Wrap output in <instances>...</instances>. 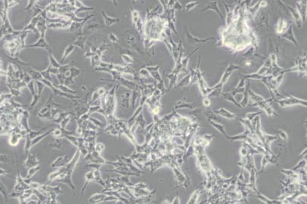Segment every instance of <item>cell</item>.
Returning a JSON list of instances; mask_svg holds the SVG:
<instances>
[{
	"label": "cell",
	"instance_id": "6da1fadb",
	"mask_svg": "<svg viewBox=\"0 0 307 204\" xmlns=\"http://www.w3.org/2000/svg\"><path fill=\"white\" fill-rule=\"evenodd\" d=\"M80 155V151L77 149L75 155L70 159V161L64 166V167H61V174L58 176V177L55 181L64 183V184H67V186H70L72 190H75V185L72 182L71 177H72V174L74 172V168H75L76 165L78 163V161L79 160Z\"/></svg>",
	"mask_w": 307,
	"mask_h": 204
},
{
	"label": "cell",
	"instance_id": "bcb514c9",
	"mask_svg": "<svg viewBox=\"0 0 307 204\" xmlns=\"http://www.w3.org/2000/svg\"><path fill=\"white\" fill-rule=\"evenodd\" d=\"M171 204H180V199L178 197V196H177L176 197H175V199L173 200V201L171 203Z\"/></svg>",
	"mask_w": 307,
	"mask_h": 204
},
{
	"label": "cell",
	"instance_id": "8992f818",
	"mask_svg": "<svg viewBox=\"0 0 307 204\" xmlns=\"http://www.w3.org/2000/svg\"><path fill=\"white\" fill-rule=\"evenodd\" d=\"M289 99H283L281 101H277L279 103V104L281 105L282 107H288V106H292L296 104H301L304 106L306 105V102L303 101V100L299 99L297 98H295L292 96H289Z\"/></svg>",
	"mask_w": 307,
	"mask_h": 204
},
{
	"label": "cell",
	"instance_id": "4dcf8cb0",
	"mask_svg": "<svg viewBox=\"0 0 307 204\" xmlns=\"http://www.w3.org/2000/svg\"><path fill=\"white\" fill-rule=\"evenodd\" d=\"M88 120H89L90 122H92V123H93L95 126H96L97 128H99V129H102V130H103V129L105 128V126L104 125V124L102 123V122H100V120H97L96 119L93 118V117L90 116Z\"/></svg>",
	"mask_w": 307,
	"mask_h": 204
},
{
	"label": "cell",
	"instance_id": "7a4b0ae2",
	"mask_svg": "<svg viewBox=\"0 0 307 204\" xmlns=\"http://www.w3.org/2000/svg\"><path fill=\"white\" fill-rule=\"evenodd\" d=\"M82 70L78 69L76 66H72L69 69V70L65 74V80H64V85L67 86H70V85H73L74 84V79H75L76 77H77L80 74V73Z\"/></svg>",
	"mask_w": 307,
	"mask_h": 204
},
{
	"label": "cell",
	"instance_id": "ba28073f",
	"mask_svg": "<svg viewBox=\"0 0 307 204\" xmlns=\"http://www.w3.org/2000/svg\"><path fill=\"white\" fill-rule=\"evenodd\" d=\"M39 164H40V161L38 160L37 158H36L34 155H32V154L28 153L27 155L26 160L25 161V162H24V166L29 169L39 165Z\"/></svg>",
	"mask_w": 307,
	"mask_h": 204
},
{
	"label": "cell",
	"instance_id": "603a6c76",
	"mask_svg": "<svg viewBox=\"0 0 307 204\" xmlns=\"http://www.w3.org/2000/svg\"><path fill=\"white\" fill-rule=\"evenodd\" d=\"M90 59H91V67L93 69H95L96 68V67H100V64H101V62L102 61V57L99 56V55L96 54H95L94 56H93V58H90Z\"/></svg>",
	"mask_w": 307,
	"mask_h": 204
},
{
	"label": "cell",
	"instance_id": "4fadbf2b",
	"mask_svg": "<svg viewBox=\"0 0 307 204\" xmlns=\"http://www.w3.org/2000/svg\"><path fill=\"white\" fill-rule=\"evenodd\" d=\"M141 86H139L138 88L135 89L132 93V95H131V110H134L135 103H136V101L138 99H140L141 96Z\"/></svg>",
	"mask_w": 307,
	"mask_h": 204
},
{
	"label": "cell",
	"instance_id": "f1b7e54d",
	"mask_svg": "<svg viewBox=\"0 0 307 204\" xmlns=\"http://www.w3.org/2000/svg\"><path fill=\"white\" fill-rule=\"evenodd\" d=\"M209 122L212 124V125L213 126L214 128H216V129L218 131V132H222L223 133V135L225 136V138H228V135L226 134L225 132V130H224V126H223V125H220V124H218V123H216V122H213V121H211V120H209Z\"/></svg>",
	"mask_w": 307,
	"mask_h": 204
},
{
	"label": "cell",
	"instance_id": "9c48e42d",
	"mask_svg": "<svg viewBox=\"0 0 307 204\" xmlns=\"http://www.w3.org/2000/svg\"><path fill=\"white\" fill-rule=\"evenodd\" d=\"M70 159H69V157L67 155H65V156H60L58 157L56 160L54 161L53 162L51 163V166L52 167H56V168H61L67 165L69 161H70Z\"/></svg>",
	"mask_w": 307,
	"mask_h": 204
},
{
	"label": "cell",
	"instance_id": "74e56055",
	"mask_svg": "<svg viewBox=\"0 0 307 204\" xmlns=\"http://www.w3.org/2000/svg\"><path fill=\"white\" fill-rule=\"evenodd\" d=\"M131 17H132L133 25H135V24L136 23L137 21L141 17H140L139 13H138L137 10H135V9H131Z\"/></svg>",
	"mask_w": 307,
	"mask_h": 204
},
{
	"label": "cell",
	"instance_id": "1f68e13d",
	"mask_svg": "<svg viewBox=\"0 0 307 204\" xmlns=\"http://www.w3.org/2000/svg\"><path fill=\"white\" fill-rule=\"evenodd\" d=\"M121 57H122V59L123 61L125 62V64H131L134 63V59L131 57V55H129L128 54H121Z\"/></svg>",
	"mask_w": 307,
	"mask_h": 204
},
{
	"label": "cell",
	"instance_id": "d6986e66",
	"mask_svg": "<svg viewBox=\"0 0 307 204\" xmlns=\"http://www.w3.org/2000/svg\"><path fill=\"white\" fill-rule=\"evenodd\" d=\"M216 113L219 114V115H221L222 116L225 117V118H227L228 119H236V115H235V114H234V113H232V112L228 111V110H226L224 108H221V109H219V110H216Z\"/></svg>",
	"mask_w": 307,
	"mask_h": 204
},
{
	"label": "cell",
	"instance_id": "60d3db41",
	"mask_svg": "<svg viewBox=\"0 0 307 204\" xmlns=\"http://www.w3.org/2000/svg\"><path fill=\"white\" fill-rule=\"evenodd\" d=\"M104 149H105V145L102 143H96V145H95V151L98 152V153L101 154V152L103 151Z\"/></svg>",
	"mask_w": 307,
	"mask_h": 204
},
{
	"label": "cell",
	"instance_id": "5b68a950",
	"mask_svg": "<svg viewBox=\"0 0 307 204\" xmlns=\"http://www.w3.org/2000/svg\"><path fill=\"white\" fill-rule=\"evenodd\" d=\"M27 87L28 88V89L30 90V92H31V93H32V97H33L32 102L30 103V104L28 105V108L30 109V110H32V109L34 108V106H35V105L38 104V103L40 98H41V95H39L37 91L35 90V88H34V80L31 81V82L27 85Z\"/></svg>",
	"mask_w": 307,
	"mask_h": 204
},
{
	"label": "cell",
	"instance_id": "f35d334b",
	"mask_svg": "<svg viewBox=\"0 0 307 204\" xmlns=\"http://www.w3.org/2000/svg\"><path fill=\"white\" fill-rule=\"evenodd\" d=\"M108 40L110 41V42L114 43V44H118V43L119 42V38H118L117 36H116L113 32H111V33L109 34Z\"/></svg>",
	"mask_w": 307,
	"mask_h": 204
},
{
	"label": "cell",
	"instance_id": "44dd1931",
	"mask_svg": "<svg viewBox=\"0 0 307 204\" xmlns=\"http://www.w3.org/2000/svg\"><path fill=\"white\" fill-rule=\"evenodd\" d=\"M54 129H51V130H48V131H47V132H45L43 133V134H41V135H40L38 136H37L36 138H34V139H32V141H31V148H32L34 145H35L36 144H38V143L40 142V141H41V140L43 139V138H44L45 137H47L48 135H51L52 132L54 131Z\"/></svg>",
	"mask_w": 307,
	"mask_h": 204
},
{
	"label": "cell",
	"instance_id": "cb8c5ba5",
	"mask_svg": "<svg viewBox=\"0 0 307 204\" xmlns=\"http://www.w3.org/2000/svg\"><path fill=\"white\" fill-rule=\"evenodd\" d=\"M201 193H202V191L200 190V187H199L198 189L196 190V191L193 192V193H192V194L191 195L190 200H189V201L187 202V204H196L197 203V199H198L199 195L201 194Z\"/></svg>",
	"mask_w": 307,
	"mask_h": 204
},
{
	"label": "cell",
	"instance_id": "7402d4cb",
	"mask_svg": "<svg viewBox=\"0 0 307 204\" xmlns=\"http://www.w3.org/2000/svg\"><path fill=\"white\" fill-rule=\"evenodd\" d=\"M282 36L284 38H287L288 40H289L290 41H292L293 43H294V44H296V45H298L297 41H296V39H295L294 33H293V29H292V27L291 26L289 27V29H287V31L285 32V34H283Z\"/></svg>",
	"mask_w": 307,
	"mask_h": 204
},
{
	"label": "cell",
	"instance_id": "f6af8a7d",
	"mask_svg": "<svg viewBox=\"0 0 307 204\" xmlns=\"http://www.w3.org/2000/svg\"><path fill=\"white\" fill-rule=\"evenodd\" d=\"M197 4H199V3H190V4H187V6H186V8H187V10H188V9H192V8H193V7L195 6H197Z\"/></svg>",
	"mask_w": 307,
	"mask_h": 204
},
{
	"label": "cell",
	"instance_id": "30bf717a",
	"mask_svg": "<svg viewBox=\"0 0 307 204\" xmlns=\"http://www.w3.org/2000/svg\"><path fill=\"white\" fill-rule=\"evenodd\" d=\"M74 8H76L75 11H74V14L76 15H77V14L79 13H82V12H90V11H93L95 9L94 7H88L84 6V4L82 3L81 1H78V0H76L75 1V4H74Z\"/></svg>",
	"mask_w": 307,
	"mask_h": 204
},
{
	"label": "cell",
	"instance_id": "b9f144b4",
	"mask_svg": "<svg viewBox=\"0 0 307 204\" xmlns=\"http://www.w3.org/2000/svg\"><path fill=\"white\" fill-rule=\"evenodd\" d=\"M10 157L8 155H0V161L3 163H10Z\"/></svg>",
	"mask_w": 307,
	"mask_h": 204
},
{
	"label": "cell",
	"instance_id": "52a82bcc",
	"mask_svg": "<svg viewBox=\"0 0 307 204\" xmlns=\"http://www.w3.org/2000/svg\"><path fill=\"white\" fill-rule=\"evenodd\" d=\"M44 48L46 50L48 53H52V50L51 46L48 44V43L46 41L45 37H40L38 41H36L34 44H30V45H25L24 48Z\"/></svg>",
	"mask_w": 307,
	"mask_h": 204
},
{
	"label": "cell",
	"instance_id": "d590c367",
	"mask_svg": "<svg viewBox=\"0 0 307 204\" xmlns=\"http://www.w3.org/2000/svg\"><path fill=\"white\" fill-rule=\"evenodd\" d=\"M70 119H71L70 115H68V116H67L66 118H64L63 120L60 122V123L59 124V125H60V129H66V127H67V124L69 123V122L70 121Z\"/></svg>",
	"mask_w": 307,
	"mask_h": 204
},
{
	"label": "cell",
	"instance_id": "d6a6232c",
	"mask_svg": "<svg viewBox=\"0 0 307 204\" xmlns=\"http://www.w3.org/2000/svg\"><path fill=\"white\" fill-rule=\"evenodd\" d=\"M63 139L62 138H55V140L54 141H51L50 143V145L53 148H58V150H60V148H61L62 145H63Z\"/></svg>",
	"mask_w": 307,
	"mask_h": 204
},
{
	"label": "cell",
	"instance_id": "2e32d148",
	"mask_svg": "<svg viewBox=\"0 0 307 204\" xmlns=\"http://www.w3.org/2000/svg\"><path fill=\"white\" fill-rule=\"evenodd\" d=\"M85 179H86V183H85L84 186L82 187V190H81V196H83V193H84L85 190L86 189L88 185L90 184V182H94V176H93V170L92 169L91 171H88L87 173L85 175Z\"/></svg>",
	"mask_w": 307,
	"mask_h": 204
},
{
	"label": "cell",
	"instance_id": "7bdbcfd3",
	"mask_svg": "<svg viewBox=\"0 0 307 204\" xmlns=\"http://www.w3.org/2000/svg\"><path fill=\"white\" fill-rule=\"evenodd\" d=\"M260 114H261V112H255V113H248L247 115H246L245 119H248L249 121H251V120H252L253 119L255 118V116H257V115H260Z\"/></svg>",
	"mask_w": 307,
	"mask_h": 204
},
{
	"label": "cell",
	"instance_id": "277c9868",
	"mask_svg": "<svg viewBox=\"0 0 307 204\" xmlns=\"http://www.w3.org/2000/svg\"><path fill=\"white\" fill-rule=\"evenodd\" d=\"M96 14H91V15H87L86 17H85V20L81 22H72L71 23L70 28H68V31H70L71 32H79V34L82 33V30L83 28V27L85 26L86 22L89 21L90 18H93V17L96 16Z\"/></svg>",
	"mask_w": 307,
	"mask_h": 204
},
{
	"label": "cell",
	"instance_id": "ac0fdd59",
	"mask_svg": "<svg viewBox=\"0 0 307 204\" xmlns=\"http://www.w3.org/2000/svg\"><path fill=\"white\" fill-rule=\"evenodd\" d=\"M74 49H75V46H74L73 44H70L67 45V47L65 48V50H64V51L63 57H62L61 60H60V64L63 65V64L65 62V60H67V58H68L69 56H70V54L73 53V51H74Z\"/></svg>",
	"mask_w": 307,
	"mask_h": 204
},
{
	"label": "cell",
	"instance_id": "8d00e7d4",
	"mask_svg": "<svg viewBox=\"0 0 307 204\" xmlns=\"http://www.w3.org/2000/svg\"><path fill=\"white\" fill-rule=\"evenodd\" d=\"M37 3H38V1H35V0H31V1L29 0V1H28V5H27V6H26L25 8V9H24V12L25 11H29V12L32 11L33 7H34L36 4H37Z\"/></svg>",
	"mask_w": 307,
	"mask_h": 204
},
{
	"label": "cell",
	"instance_id": "7dc6e473",
	"mask_svg": "<svg viewBox=\"0 0 307 204\" xmlns=\"http://www.w3.org/2000/svg\"><path fill=\"white\" fill-rule=\"evenodd\" d=\"M7 173H9V171H5V170H3V169L0 168V176H2V175H6Z\"/></svg>",
	"mask_w": 307,
	"mask_h": 204
},
{
	"label": "cell",
	"instance_id": "836d02e7",
	"mask_svg": "<svg viewBox=\"0 0 307 204\" xmlns=\"http://www.w3.org/2000/svg\"><path fill=\"white\" fill-rule=\"evenodd\" d=\"M0 193L3 194V197L5 199V203H6L7 200H8V193H7V190L6 188V186H4V184L2 183V181H0Z\"/></svg>",
	"mask_w": 307,
	"mask_h": 204
},
{
	"label": "cell",
	"instance_id": "e575fe53",
	"mask_svg": "<svg viewBox=\"0 0 307 204\" xmlns=\"http://www.w3.org/2000/svg\"><path fill=\"white\" fill-rule=\"evenodd\" d=\"M72 66H74V65H72L71 64H63V65H61V67H60V68L58 69V70H59V74H65L66 73H67V71L69 70V69Z\"/></svg>",
	"mask_w": 307,
	"mask_h": 204
},
{
	"label": "cell",
	"instance_id": "8fae6325",
	"mask_svg": "<svg viewBox=\"0 0 307 204\" xmlns=\"http://www.w3.org/2000/svg\"><path fill=\"white\" fill-rule=\"evenodd\" d=\"M101 14L104 20V25H105L106 27L109 28L112 26L113 25H115V24L119 23V22H120V19H119V18H112V17L109 16V15H107L103 10H102L101 11Z\"/></svg>",
	"mask_w": 307,
	"mask_h": 204
},
{
	"label": "cell",
	"instance_id": "d4e9b609",
	"mask_svg": "<svg viewBox=\"0 0 307 204\" xmlns=\"http://www.w3.org/2000/svg\"><path fill=\"white\" fill-rule=\"evenodd\" d=\"M51 67H52L51 66V65H49V66H48V67L46 69V70H42V71H40V72H41V75H42L43 79H46V80L50 81V82H51V83H53V79H52V77H51Z\"/></svg>",
	"mask_w": 307,
	"mask_h": 204
},
{
	"label": "cell",
	"instance_id": "83f0119b",
	"mask_svg": "<svg viewBox=\"0 0 307 204\" xmlns=\"http://www.w3.org/2000/svg\"><path fill=\"white\" fill-rule=\"evenodd\" d=\"M40 169H41V167H40L39 165L36 166V167H32V168H29L28 171L27 176H26L25 178H24V179H25V180L31 179V178H32L33 176H34V174H35L36 173H37L38 171L40 170Z\"/></svg>",
	"mask_w": 307,
	"mask_h": 204
},
{
	"label": "cell",
	"instance_id": "ffe728a7",
	"mask_svg": "<svg viewBox=\"0 0 307 204\" xmlns=\"http://www.w3.org/2000/svg\"><path fill=\"white\" fill-rule=\"evenodd\" d=\"M93 176H94V182L98 183L101 186H103L104 188L106 187V184H105V181L102 180L101 177V174H100V170H97V169H93Z\"/></svg>",
	"mask_w": 307,
	"mask_h": 204
},
{
	"label": "cell",
	"instance_id": "ee69618b",
	"mask_svg": "<svg viewBox=\"0 0 307 204\" xmlns=\"http://www.w3.org/2000/svg\"><path fill=\"white\" fill-rule=\"evenodd\" d=\"M278 135L280 136V138H283L284 140H287V138H288L287 134L285 132H284V131L279 130L278 131Z\"/></svg>",
	"mask_w": 307,
	"mask_h": 204
},
{
	"label": "cell",
	"instance_id": "7c38bea8",
	"mask_svg": "<svg viewBox=\"0 0 307 204\" xmlns=\"http://www.w3.org/2000/svg\"><path fill=\"white\" fill-rule=\"evenodd\" d=\"M88 38V34H79V35L77 36V40L73 43L74 46H77L79 48H80L81 49L84 51L85 50V44L86 42V40H87Z\"/></svg>",
	"mask_w": 307,
	"mask_h": 204
},
{
	"label": "cell",
	"instance_id": "f546056e",
	"mask_svg": "<svg viewBox=\"0 0 307 204\" xmlns=\"http://www.w3.org/2000/svg\"><path fill=\"white\" fill-rule=\"evenodd\" d=\"M287 28V24L286 23L285 21L283 19H280L278 24H277V32L280 34L282 33L284 31H285Z\"/></svg>",
	"mask_w": 307,
	"mask_h": 204
},
{
	"label": "cell",
	"instance_id": "ab89813d",
	"mask_svg": "<svg viewBox=\"0 0 307 204\" xmlns=\"http://www.w3.org/2000/svg\"><path fill=\"white\" fill-rule=\"evenodd\" d=\"M34 82H36V84H37L38 93L41 96V93H42L43 89H44V88L45 87V85L42 82H41V81H34Z\"/></svg>",
	"mask_w": 307,
	"mask_h": 204
},
{
	"label": "cell",
	"instance_id": "e0dca14e",
	"mask_svg": "<svg viewBox=\"0 0 307 204\" xmlns=\"http://www.w3.org/2000/svg\"><path fill=\"white\" fill-rule=\"evenodd\" d=\"M25 72L30 76L31 78H32V80L34 81H41V79H43L41 72L38 71V70H34V69L32 68H29L28 70H26Z\"/></svg>",
	"mask_w": 307,
	"mask_h": 204
},
{
	"label": "cell",
	"instance_id": "9a60e30c",
	"mask_svg": "<svg viewBox=\"0 0 307 204\" xmlns=\"http://www.w3.org/2000/svg\"><path fill=\"white\" fill-rule=\"evenodd\" d=\"M102 25L101 24H98V23H93V24H90V25H86V26L83 27V30H82V33L83 34H86V33L89 32V33H92V32H95V31L99 30V29L102 28Z\"/></svg>",
	"mask_w": 307,
	"mask_h": 204
},
{
	"label": "cell",
	"instance_id": "3957f363",
	"mask_svg": "<svg viewBox=\"0 0 307 204\" xmlns=\"http://www.w3.org/2000/svg\"><path fill=\"white\" fill-rule=\"evenodd\" d=\"M113 200H118V199L114 196H108V195L105 194L103 193H96V194L90 196V198L88 200V203L89 204H97L102 203V202H106V201H113Z\"/></svg>",
	"mask_w": 307,
	"mask_h": 204
},
{
	"label": "cell",
	"instance_id": "5bb4252c",
	"mask_svg": "<svg viewBox=\"0 0 307 204\" xmlns=\"http://www.w3.org/2000/svg\"><path fill=\"white\" fill-rule=\"evenodd\" d=\"M131 93H129L128 92L124 93L123 94H122L121 96V105H122V108L125 109V110H128L130 106V103H131Z\"/></svg>",
	"mask_w": 307,
	"mask_h": 204
},
{
	"label": "cell",
	"instance_id": "4316f807",
	"mask_svg": "<svg viewBox=\"0 0 307 204\" xmlns=\"http://www.w3.org/2000/svg\"><path fill=\"white\" fill-rule=\"evenodd\" d=\"M48 58H49V61H50L49 65H51L53 68L59 69L60 67H61V64H60V63H58V60L55 59V58L54 57L53 54L52 53H48Z\"/></svg>",
	"mask_w": 307,
	"mask_h": 204
},
{
	"label": "cell",
	"instance_id": "484cf974",
	"mask_svg": "<svg viewBox=\"0 0 307 204\" xmlns=\"http://www.w3.org/2000/svg\"><path fill=\"white\" fill-rule=\"evenodd\" d=\"M54 86L57 88V89H58L59 90L61 91V92L69 93V94H73V95H75L77 93V91L74 90V89H71L70 87H68V86L65 85H60V84H59L58 86L54 85Z\"/></svg>",
	"mask_w": 307,
	"mask_h": 204
}]
</instances>
